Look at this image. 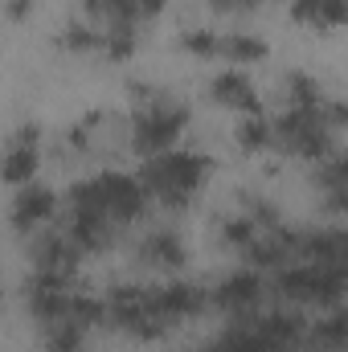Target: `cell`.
Returning <instances> with one entry per match:
<instances>
[{
  "instance_id": "cell-1",
  "label": "cell",
  "mask_w": 348,
  "mask_h": 352,
  "mask_svg": "<svg viewBox=\"0 0 348 352\" xmlns=\"http://www.w3.org/2000/svg\"><path fill=\"white\" fill-rule=\"evenodd\" d=\"M213 173V160L205 152H160V156H148L144 168H140V188L148 192V201H160L164 209H184Z\"/></svg>"
},
{
  "instance_id": "cell-26",
  "label": "cell",
  "mask_w": 348,
  "mask_h": 352,
  "mask_svg": "<svg viewBox=\"0 0 348 352\" xmlns=\"http://www.w3.org/2000/svg\"><path fill=\"white\" fill-rule=\"evenodd\" d=\"M180 50L193 54V58H217V33H209V29H188V33H180Z\"/></svg>"
},
{
  "instance_id": "cell-23",
  "label": "cell",
  "mask_w": 348,
  "mask_h": 352,
  "mask_svg": "<svg viewBox=\"0 0 348 352\" xmlns=\"http://www.w3.org/2000/svg\"><path fill=\"white\" fill-rule=\"evenodd\" d=\"M312 336H316V344H320V349H328V352L345 349V340H348V316L336 307L328 320H320V324L312 328Z\"/></svg>"
},
{
  "instance_id": "cell-11",
  "label": "cell",
  "mask_w": 348,
  "mask_h": 352,
  "mask_svg": "<svg viewBox=\"0 0 348 352\" xmlns=\"http://www.w3.org/2000/svg\"><path fill=\"white\" fill-rule=\"evenodd\" d=\"M209 299H213L221 311H250V307H259V299H262V274L254 266H246V270L221 278Z\"/></svg>"
},
{
  "instance_id": "cell-30",
  "label": "cell",
  "mask_w": 348,
  "mask_h": 352,
  "mask_svg": "<svg viewBox=\"0 0 348 352\" xmlns=\"http://www.w3.org/2000/svg\"><path fill=\"white\" fill-rule=\"evenodd\" d=\"M29 12H33V0H8L4 4V16L8 21H29Z\"/></svg>"
},
{
  "instance_id": "cell-25",
  "label": "cell",
  "mask_w": 348,
  "mask_h": 352,
  "mask_svg": "<svg viewBox=\"0 0 348 352\" xmlns=\"http://www.w3.org/2000/svg\"><path fill=\"white\" fill-rule=\"evenodd\" d=\"M135 29L131 25H111V33L102 37V45H107V58L111 62H127L131 54H135Z\"/></svg>"
},
{
  "instance_id": "cell-17",
  "label": "cell",
  "mask_w": 348,
  "mask_h": 352,
  "mask_svg": "<svg viewBox=\"0 0 348 352\" xmlns=\"http://www.w3.org/2000/svg\"><path fill=\"white\" fill-rule=\"evenodd\" d=\"M41 168V156L37 148H21V144H8L4 160H0V180L4 184H29Z\"/></svg>"
},
{
  "instance_id": "cell-5",
  "label": "cell",
  "mask_w": 348,
  "mask_h": 352,
  "mask_svg": "<svg viewBox=\"0 0 348 352\" xmlns=\"http://www.w3.org/2000/svg\"><path fill=\"white\" fill-rule=\"evenodd\" d=\"M270 135H274V144L287 152V156H299V160H328L332 152H336V131L328 127V119H324V107L320 111H295V107H287L274 123H270Z\"/></svg>"
},
{
  "instance_id": "cell-10",
  "label": "cell",
  "mask_w": 348,
  "mask_h": 352,
  "mask_svg": "<svg viewBox=\"0 0 348 352\" xmlns=\"http://www.w3.org/2000/svg\"><path fill=\"white\" fill-rule=\"evenodd\" d=\"M164 8L168 0H83L87 16H107L111 25H131V29L144 21H156Z\"/></svg>"
},
{
  "instance_id": "cell-13",
  "label": "cell",
  "mask_w": 348,
  "mask_h": 352,
  "mask_svg": "<svg viewBox=\"0 0 348 352\" xmlns=\"http://www.w3.org/2000/svg\"><path fill=\"white\" fill-rule=\"evenodd\" d=\"M29 258L37 270H50V274H74V266L83 258V250L66 238V234H41L29 250Z\"/></svg>"
},
{
  "instance_id": "cell-15",
  "label": "cell",
  "mask_w": 348,
  "mask_h": 352,
  "mask_svg": "<svg viewBox=\"0 0 348 352\" xmlns=\"http://www.w3.org/2000/svg\"><path fill=\"white\" fill-rule=\"evenodd\" d=\"M291 16L312 29H336L345 21V0H291Z\"/></svg>"
},
{
  "instance_id": "cell-20",
  "label": "cell",
  "mask_w": 348,
  "mask_h": 352,
  "mask_svg": "<svg viewBox=\"0 0 348 352\" xmlns=\"http://www.w3.org/2000/svg\"><path fill=\"white\" fill-rule=\"evenodd\" d=\"M270 144H274L270 119H266V115H242V123H238V148H242L246 156H259Z\"/></svg>"
},
{
  "instance_id": "cell-18",
  "label": "cell",
  "mask_w": 348,
  "mask_h": 352,
  "mask_svg": "<svg viewBox=\"0 0 348 352\" xmlns=\"http://www.w3.org/2000/svg\"><path fill=\"white\" fill-rule=\"evenodd\" d=\"M217 58L238 62V66H250V62H262L266 58V41L254 37V33H226V37H217Z\"/></svg>"
},
{
  "instance_id": "cell-3",
  "label": "cell",
  "mask_w": 348,
  "mask_h": 352,
  "mask_svg": "<svg viewBox=\"0 0 348 352\" xmlns=\"http://www.w3.org/2000/svg\"><path fill=\"white\" fill-rule=\"evenodd\" d=\"M345 266H324V263H291L274 270V291L287 303L299 307H340L345 303Z\"/></svg>"
},
{
  "instance_id": "cell-27",
  "label": "cell",
  "mask_w": 348,
  "mask_h": 352,
  "mask_svg": "<svg viewBox=\"0 0 348 352\" xmlns=\"http://www.w3.org/2000/svg\"><path fill=\"white\" fill-rule=\"evenodd\" d=\"M221 238H226L234 250H246V246L259 238V230H254L246 217H230V221H221Z\"/></svg>"
},
{
  "instance_id": "cell-24",
  "label": "cell",
  "mask_w": 348,
  "mask_h": 352,
  "mask_svg": "<svg viewBox=\"0 0 348 352\" xmlns=\"http://www.w3.org/2000/svg\"><path fill=\"white\" fill-rule=\"evenodd\" d=\"M102 45V33H94L87 21H74V25H66V33H62V50L66 54H94Z\"/></svg>"
},
{
  "instance_id": "cell-12",
  "label": "cell",
  "mask_w": 348,
  "mask_h": 352,
  "mask_svg": "<svg viewBox=\"0 0 348 352\" xmlns=\"http://www.w3.org/2000/svg\"><path fill=\"white\" fill-rule=\"evenodd\" d=\"M209 94L230 107V111H242V115H262V102H259V90L254 82L242 74V70H221L213 82H209Z\"/></svg>"
},
{
  "instance_id": "cell-4",
  "label": "cell",
  "mask_w": 348,
  "mask_h": 352,
  "mask_svg": "<svg viewBox=\"0 0 348 352\" xmlns=\"http://www.w3.org/2000/svg\"><path fill=\"white\" fill-rule=\"evenodd\" d=\"M184 127H188V107L168 98V94H160V98L135 107V115H131V148L140 156H160L184 135Z\"/></svg>"
},
{
  "instance_id": "cell-21",
  "label": "cell",
  "mask_w": 348,
  "mask_h": 352,
  "mask_svg": "<svg viewBox=\"0 0 348 352\" xmlns=\"http://www.w3.org/2000/svg\"><path fill=\"white\" fill-rule=\"evenodd\" d=\"M242 217H246L259 234H266V230H279V226H283L279 205H274V201H266V197H259V192H242Z\"/></svg>"
},
{
  "instance_id": "cell-7",
  "label": "cell",
  "mask_w": 348,
  "mask_h": 352,
  "mask_svg": "<svg viewBox=\"0 0 348 352\" xmlns=\"http://www.w3.org/2000/svg\"><path fill=\"white\" fill-rule=\"evenodd\" d=\"M205 303H209V295H205L197 283H184V278H176V283H164V287L148 291V307L156 311V320H160L164 328H176V324H184V320L201 316V311H205Z\"/></svg>"
},
{
  "instance_id": "cell-14",
  "label": "cell",
  "mask_w": 348,
  "mask_h": 352,
  "mask_svg": "<svg viewBox=\"0 0 348 352\" xmlns=\"http://www.w3.org/2000/svg\"><path fill=\"white\" fill-rule=\"evenodd\" d=\"M115 230H119V226H111V221L98 217V213H70V221H66V238H70L83 254L107 250L111 238H115Z\"/></svg>"
},
{
  "instance_id": "cell-9",
  "label": "cell",
  "mask_w": 348,
  "mask_h": 352,
  "mask_svg": "<svg viewBox=\"0 0 348 352\" xmlns=\"http://www.w3.org/2000/svg\"><path fill=\"white\" fill-rule=\"evenodd\" d=\"M184 263H188V246H184V238L173 234V230H152L140 242V266H148V270L173 274V270H184Z\"/></svg>"
},
{
  "instance_id": "cell-6",
  "label": "cell",
  "mask_w": 348,
  "mask_h": 352,
  "mask_svg": "<svg viewBox=\"0 0 348 352\" xmlns=\"http://www.w3.org/2000/svg\"><path fill=\"white\" fill-rule=\"evenodd\" d=\"M107 324H115L119 332H127L135 340H156L168 332L156 320V311L148 307V287H115L107 299Z\"/></svg>"
},
{
  "instance_id": "cell-2",
  "label": "cell",
  "mask_w": 348,
  "mask_h": 352,
  "mask_svg": "<svg viewBox=\"0 0 348 352\" xmlns=\"http://www.w3.org/2000/svg\"><path fill=\"white\" fill-rule=\"evenodd\" d=\"M148 209V192L127 173H98L70 188V213H98L111 226H127Z\"/></svg>"
},
{
  "instance_id": "cell-29",
  "label": "cell",
  "mask_w": 348,
  "mask_h": 352,
  "mask_svg": "<svg viewBox=\"0 0 348 352\" xmlns=\"http://www.w3.org/2000/svg\"><path fill=\"white\" fill-rule=\"evenodd\" d=\"M37 140H41V127H37V123H25V127H17V131H12V140H8V144H21V148H37Z\"/></svg>"
},
{
  "instance_id": "cell-16",
  "label": "cell",
  "mask_w": 348,
  "mask_h": 352,
  "mask_svg": "<svg viewBox=\"0 0 348 352\" xmlns=\"http://www.w3.org/2000/svg\"><path fill=\"white\" fill-rule=\"evenodd\" d=\"M316 188L328 197V205H332V209H345L348 176H345V160H340V152H332L328 160H320V164H316Z\"/></svg>"
},
{
  "instance_id": "cell-31",
  "label": "cell",
  "mask_w": 348,
  "mask_h": 352,
  "mask_svg": "<svg viewBox=\"0 0 348 352\" xmlns=\"http://www.w3.org/2000/svg\"><path fill=\"white\" fill-rule=\"evenodd\" d=\"M0 299H4V291H0Z\"/></svg>"
},
{
  "instance_id": "cell-28",
  "label": "cell",
  "mask_w": 348,
  "mask_h": 352,
  "mask_svg": "<svg viewBox=\"0 0 348 352\" xmlns=\"http://www.w3.org/2000/svg\"><path fill=\"white\" fill-rule=\"evenodd\" d=\"M262 0H209V8L213 12H226V16H246V12H254Z\"/></svg>"
},
{
  "instance_id": "cell-22",
  "label": "cell",
  "mask_w": 348,
  "mask_h": 352,
  "mask_svg": "<svg viewBox=\"0 0 348 352\" xmlns=\"http://www.w3.org/2000/svg\"><path fill=\"white\" fill-rule=\"evenodd\" d=\"M45 352H87V332L70 320L45 328Z\"/></svg>"
},
{
  "instance_id": "cell-19",
  "label": "cell",
  "mask_w": 348,
  "mask_h": 352,
  "mask_svg": "<svg viewBox=\"0 0 348 352\" xmlns=\"http://www.w3.org/2000/svg\"><path fill=\"white\" fill-rule=\"evenodd\" d=\"M324 102H328V94H324V87L312 74H303V70L287 74V107H295V111H320Z\"/></svg>"
},
{
  "instance_id": "cell-8",
  "label": "cell",
  "mask_w": 348,
  "mask_h": 352,
  "mask_svg": "<svg viewBox=\"0 0 348 352\" xmlns=\"http://www.w3.org/2000/svg\"><path fill=\"white\" fill-rule=\"evenodd\" d=\"M54 213H58V192L29 180V184H21V192L12 197L8 221H12V230L29 234V230H37V226H45V221H54Z\"/></svg>"
}]
</instances>
